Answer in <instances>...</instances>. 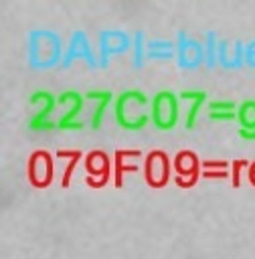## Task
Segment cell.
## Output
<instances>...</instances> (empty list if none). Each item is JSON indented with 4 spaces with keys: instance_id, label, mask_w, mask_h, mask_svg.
<instances>
[{
    "instance_id": "4",
    "label": "cell",
    "mask_w": 255,
    "mask_h": 259,
    "mask_svg": "<svg viewBox=\"0 0 255 259\" xmlns=\"http://www.w3.org/2000/svg\"><path fill=\"white\" fill-rule=\"evenodd\" d=\"M57 101L59 105L67 103L69 109L57 119V127L59 130H81L83 127V119H79V113L83 111V105H85V93H79L75 89H65L57 95Z\"/></svg>"
},
{
    "instance_id": "7",
    "label": "cell",
    "mask_w": 255,
    "mask_h": 259,
    "mask_svg": "<svg viewBox=\"0 0 255 259\" xmlns=\"http://www.w3.org/2000/svg\"><path fill=\"white\" fill-rule=\"evenodd\" d=\"M178 97H180V101H190V107H188V111L184 115V125L190 130V127H194V123L198 119L200 107L206 101V93L202 89H182L178 93Z\"/></svg>"
},
{
    "instance_id": "1",
    "label": "cell",
    "mask_w": 255,
    "mask_h": 259,
    "mask_svg": "<svg viewBox=\"0 0 255 259\" xmlns=\"http://www.w3.org/2000/svg\"><path fill=\"white\" fill-rule=\"evenodd\" d=\"M150 103H152V97H148L142 89L130 87V89L119 91L113 101L115 123L121 130H130V132L146 127L148 121H152Z\"/></svg>"
},
{
    "instance_id": "8",
    "label": "cell",
    "mask_w": 255,
    "mask_h": 259,
    "mask_svg": "<svg viewBox=\"0 0 255 259\" xmlns=\"http://www.w3.org/2000/svg\"><path fill=\"white\" fill-rule=\"evenodd\" d=\"M237 103L233 99H212L208 101V119L212 121H231L237 119Z\"/></svg>"
},
{
    "instance_id": "5",
    "label": "cell",
    "mask_w": 255,
    "mask_h": 259,
    "mask_svg": "<svg viewBox=\"0 0 255 259\" xmlns=\"http://www.w3.org/2000/svg\"><path fill=\"white\" fill-rule=\"evenodd\" d=\"M85 99H87V101H93L91 121H89V123H91L93 130H99L101 123H103L105 109H107V105L111 103L113 95H111V91H107V89H89V91H85Z\"/></svg>"
},
{
    "instance_id": "3",
    "label": "cell",
    "mask_w": 255,
    "mask_h": 259,
    "mask_svg": "<svg viewBox=\"0 0 255 259\" xmlns=\"http://www.w3.org/2000/svg\"><path fill=\"white\" fill-rule=\"evenodd\" d=\"M28 101H30L32 105H40L38 111L32 113L30 119H28V127H30V130H34V132H45V130L57 127V121L51 119V113H53L55 107L59 105L55 93H51V91H47V89H38V91H32V93H30Z\"/></svg>"
},
{
    "instance_id": "6",
    "label": "cell",
    "mask_w": 255,
    "mask_h": 259,
    "mask_svg": "<svg viewBox=\"0 0 255 259\" xmlns=\"http://www.w3.org/2000/svg\"><path fill=\"white\" fill-rule=\"evenodd\" d=\"M237 121H239V136L243 140H255V99H245L237 107Z\"/></svg>"
},
{
    "instance_id": "2",
    "label": "cell",
    "mask_w": 255,
    "mask_h": 259,
    "mask_svg": "<svg viewBox=\"0 0 255 259\" xmlns=\"http://www.w3.org/2000/svg\"><path fill=\"white\" fill-rule=\"evenodd\" d=\"M152 123L158 130H172L180 119V97L170 89H160L152 95L150 103Z\"/></svg>"
}]
</instances>
